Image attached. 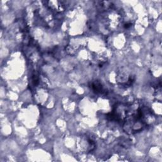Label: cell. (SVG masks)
<instances>
[{"mask_svg": "<svg viewBox=\"0 0 162 162\" xmlns=\"http://www.w3.org/2000/svg\"><path fill=\"white\" fill-rule=\"evenodd\" d=\"M131 25H132V24H131V23H127V24H125V25H123V27H124L125 29H128V28H129Z\"/></svg>", "mask_w": 162, "mask_h": 162, "instance_id": "2", "label": "cell"}, {"mask_svg": "<svg viewBox=\"0 0 162 162\" xmlns=\"http://www.w3.org/2000/svg\"><path fill=\"white\" fill-rule=\"evenodd\" d=\"M90 87H91V89L93 91V92L95 93L96 94H103L104 93H106L102 84L98 81L91 82L90 84Z\"/></svg>", "mask_w": 162, "mask_h": 162, "instance_id": "1", "label": "cell"}]
</instances>
